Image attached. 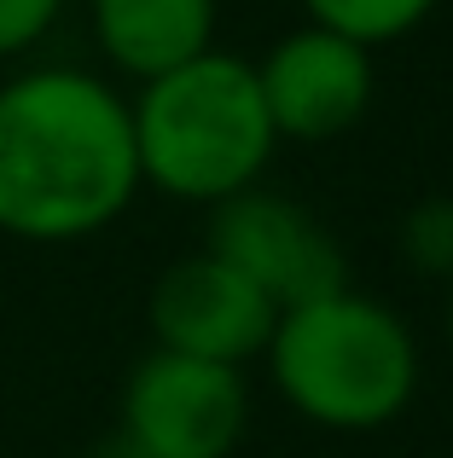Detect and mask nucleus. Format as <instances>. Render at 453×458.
<instances>
[{"mask_svg":"<svg viewBox=\"0 0 453 458\" xmlns=\"http://www.w3.org/2000/svg\"><path fill=\"white\" fill-rule=\"evenodd\" d=\"M140 198L134 116L116 81L35 64L0 81V233L18 244H81Z\"/></svg>","mask_w":453,"mask_h":458,"instance_id":"f257e3e1","label":"nucleus"},{"mask_svg":"<svg viewBox=\"0 0 453 458\" xmlns=\"http://www.w3.org/2000/svg\"><path fill=\"white\" fill-rule=\"evenodd\" d=\"M279 401L331 436H372L413 406L424 354L413 325L389 302L338 284L314 302L279 308L261 348Z\"/></svg>","mask_w":453,"mask_h":458,"instance_id":"f03ea898","label":"nucleus"},{"mask_svg":"<svg viewBox=\"0 0 453 458\" xmlns=\"http://www.w3.org/2000/svg\"><path fill=\"white\" fill-rule=\"evenodd\" d=\"M128 116H134L140 186L175 203L209 209L244 186H261L279 151L256 64L221 47L140 81Z\"/></svg>","mask_w":453,"mask_h":458,"instance_id":"7ed1b4c3","label":"nucleus"},{"mask_svg":"<svg viewBox=\"0 0 453 458\" xmlns=\"http://www.w3.org/2000/svg\"><path fill=\"white\" fill-rule=\"evenodd\" d=\"M244 429V366L151 348L123 383V406H116V453L123 458H233Z\"/></svg>","mask_w":453,"mask_h":458,"instance_id":"20e7f679","label":"nucleus"},{"mask_svg":"<svg viewBox=\"0 0 453 458\" xmlns=\"http://www.w3.org/2000/svg\"><path fill=\"white\" fill-rule=\"evenodd\" d=\"M204 250H216L226 267H238L273 308L314 302V296L349 284V261H343L338 238L296 198L268 186H244L209 203Z\"/></svg>","mask_w":453,"mask_h":458,"instance_id":"39448f33","label":"nucleus"},{"mask_svg":"<svg viewBox=\"0 0 453 458\" xmlns=\"http://www.w3.org/2000/svg\"><path fill=\"white\" fill-rule=\"evenodd\" d=\"M256 81L279 146L285 140L331 146V140L355 134L366 123L378 93V64L372 47L349 41L338 30H320V23H303V30L279 35L268 47V58L256 64Z\"/></svg>","mask_w":453,"mask_h":458,"instance_id":"423d86ee","label":"nucleus"},{"mask_svg":"<svg viewBox=\"0 0 453 458\" xmlns=\"http://www.w3.org/2000/svg\"><path fill=\"white\" fill-rule=\"evenodd\" d=\"M151 343L175 348L192 360H221V366H244L268 348L279 308L256 291L238 267H226L216 250H192V256L169 261L151 284Z\"/></svg>","mask_w":453,"mask_h":458,"instance_id":"0eeeda50","label":"nucleus"},{"mask_svg":"<svg viewBox=\"0 0 453 458\" xmlns=\"http://www.w3.org/2000/svg\"><path fill=\"white\" fill-rule=\"evenodd\" d=\"M221 0H88L93 41L105 64L128 81H151L163 70L216 47Z\"/></svg>","mask_w":453,"mask_h":458,"instance_id":"6e6552de","label":"nucleus"},{"mask_svg":"<svg viewBox=\"0 0 453 458\" xmlns=\"http://www.w3.org/2000/svg\"><path fill=\"white\" fill-rule=\"evenodd\" d=\"M442 0H303L308 23L320 30H338L361 47H389V41H407L419 23H431V12Z\"/></svg>","mask_w":453,"mask_h":458,"instance_id":"1a4fd4ad","label":"nucleus"},{"mask_svg":"<svg viewBox=\"0 0 453 458\" xmlns=\"http://www.w3.org/2000/svg\"><path fill=\"white\" fill-rule=\"evenodd\" d=\"M396 250L419 279L448 284L453 279V191L419 198L396 226Z\"/></svg>","mask_w":453,"mask_h":458,"instance_id":"9d476101","label":"nucleus"},{"mask_svg":"<svg viewBox=\"0 0 453 458\" xmlns=\"http://www.w3.org/2000/svg\"><path fill=\"white\" fill-rule=\"evenodd\" d=\"M64 0H0V58H23L30 47L47 41Z\"/></svg>","mask_w":453,"mask_h":458,"instance_id":"9b49d317","label":"nucleus"},{"mask_svg":"<svg viewBox=\"0 0 453 458\" xmlns=\"http://www.w3.org/2000/svg\"><path fill=\"white\" fill-rule=\"evenodd\" d=\"M442 331H448V354H453V279H448V308H442Z\"/></svg>","mask_w":453,"mask_h":458,"instance_id":"f8f14e48","label":"nucleus"}]
</instances>
